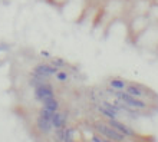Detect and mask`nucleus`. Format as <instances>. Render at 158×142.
Returning <instances> with one entry per match:
<instances>
[{"instance_id":"20e7f679","label":"nucleus","mask_w":158,"mask_h":142,"mask_svg":"<svg viewBox=\"0 0 158 142\" xmlns=\"http://www.w3.org/2000/svg\"><path fill=\"white\" fill-rule=\"evenodd\" d=\"M109 125L112 126V128H115V129H117L118 132H121L122 135H125V136H134V131L131 129V128H128L127 125H124L122 122L117 121V118H115V119H109Z\"/></svg>"},{"instance_id":"39448f33","label":"nucleus","mask_w":158,"mask_h":142,"mask_svg":"<svg viewBox=\"0 0 158 142\" xmlns=\"http://www.w3.org/2000/svg\"><path fill=\"white\" fill-rule=\"evenodd\" d=\"M118 111H119V109H118L117 106H114V105H111V103H106V102L99 108V112L102 113V115H105L106 118H109V119H115V118L118 116Z\"/></svg>"},{"instance_id":"6e6552de","label":"nucleus","mask_w":158,"mask_h":142,"mask_svg":"<svg viewBox=\"0 0 158 142\" xmlns=\"http://www.w3.org/2000/svg\"><path fill=\"white\" fill-rule=\"evenodd\" d=\"M38 128L40 132H49L50 128H52V122H50V119H46V118H42L39 116L38 118Z\"/></svg>"},{"instance_id":"ddd939ff","label":"nucleus","mask_w":158,"mask_h":142,"mask_svg":"<svg viewBox=\"0 0 158 142\" xmlns=\"http://www.w3.org/2000/svg\"><path fill=\"white\" fill-rule=\"evenodd\" d=\"M53 113H55V112H52V111H49V109L43 108V109L40 111V115H39V116L46 118V119H52V116H53Z\"/></svg>"},{"instance_id":"f8f14e48","label":"nucleus","mask_w":158,"mask_h":142,"mask_svg":"<svg viewBox=\"0 0 158 142\" xmlns=\"http://www.w3.org/2000/svg\"><path fill=\"white\" fill-rule=\"evenodd\" d=\"M46 79H48L46 76H42V75H39V73H35V75L32 76V79H30V85H33L35 88H36V86H39V85L45 83Z\"/></svg>"},{"instance_id":"2eb2a0df","label":"nucleus","mask_w":158,"mask_h":142,"mask_svg":"<svg viewBox=\"0 0 158 142\" xmlns=\"http://www.w3.org/2000/svg\"><path fill=\"white\" fill-rule=\"evenodd\" d=\"M102 142H114V141H111V139H106V138H104V139H102Z\"/></svg>"},{"instance_id":"9b49d317","label":"nucleus","mask_w":158,"mask_h":142,"mask_svg":"<svg viewBox=\"0 0 158 142\" xmlns=\"http://www.w3.org/2000/svg\"><path fill=\"white\" fill-rule=\"evenodd\" d=\"M109 86H111L114 91H124V89L127 88V83L121 79H112L109 82Z\"/></svg>"},{"instance_id":"f03ea898","label":"nucleus","mask_w":158,"mask_h":142,"mask_svg":"<svg viewBox=\"0 0 158 142\" xmlns=\"http://www.w3.org/2000/svg\"><path fill=\"white\" fill-rule=\"evenodd\" d=\"M117 96L121 99V102H122V103L128 105V106H131L132 109H137V111H144V109L148 108V105H147L145 102L141 99V98H137V96L129 95L128 92H121V91H118Z\"/></svg>"},{"instance_id":"1a4fd4ad","label":"nucleus","mask_w":158,"mask_h":142,"mask_svg":"<svg viewBox=\"0 0 158 142\" xmlns=\"http://www.w3.org/2000/svg\"><path fill=\"white\" fill-rule=\"evenodd\" d=\"M127 92L129 93V95H132V96H137V98H144L145 96V92L144 91H141V89L138 88L137 85H127Z\"/></svg>"},{"instance_id":"0eeeda50","label":"nucleus","mask_w":158,"mask_h":142,"mask_svg":"<svg viewBox=\"0 0 158 142\" xmlns=\"http://www.w3.org/2000/svg\"><path fill=\"white\" fill-rule=\"evenodd\" d=\"M65 121H66V116L60 112H55L50 122H52V126H55L56 129H60L63 125H65Z\"/></svg>"},{"instance_id":"423d86ee","label":"nucleus","mask_w":158,"mask_h":142,"mask_svg":"<svg viewBox=\"0 0 158 142\" xmlns=\"http://www.w3.org/2000/svg\"><path fill=\"white\" fill-rule=\"evenodd\" d=\"M56 67L55 66H50V65H39L38 67H36V71H35V73H39V75L42 76H46V78H49V76L52 75H56Z\"/></svg>"},{"instance_id":"4468645a","label":"nucleus","mask_w":158,"mask_h":142,"mask_svg":"<svg viewBox=\"0 0 158 142\" xmlns=\"http://www.w3.org/2000/svg\"><path fill=\"white\" fill-rule=\"evenodd\" d=\"M56 79L60 82H65V80H68V73L66 72H56Z\"/></svg>"},{"instance_id":"7ed1b4c3","label":"nucleus","mask_w":158,"mask_h":142,"mask_svg":"<svg viewBox=\"0 0 158 142\" xmlns=\"http://www.w3.org/2000/svg\"><path fill=\"white\" fill-rule=\"evenodd\" d=\"M35 95H36V99L40 100V102H43V100L48 99V98H53L52 86H50L48 82L39 85V86H36V89H35Z\"/></svg>"},{"instance_id":"9d476101","label":"nucleus","mask_w":158,"mask_h":142,"mask_svg":"<svg viewBox=\"0 0 158 142\" xmlns=\"http://www.w3.org/2000/svg\"><path fill=\"white\" fill-rule=\"evenodd\" d=\"M43 105H45L46 109H49V111H52V112H56L59 108V103L56 102V99L55 98H48V99L43 100Z\"/></svg>"},{"instance_id":"f257e3e1","label":"nucleus","mask_w":158,"mask_h":142,"mask_svg":"<svg viewBox=\"0 0 158 142\" xmlns=\"http://www.w3.org/2000/svg\"><path fill=\"white\" fill-rule=\"evenodd\" d=\"M94 128H95V129L106 139H111V141H114V142L125 141V135H122L121 132H118V131L115 129V128H112L111 125H105V124L98 122V124L94 125Z\"/></svg>"}]
</instances>
